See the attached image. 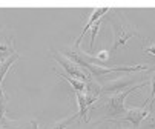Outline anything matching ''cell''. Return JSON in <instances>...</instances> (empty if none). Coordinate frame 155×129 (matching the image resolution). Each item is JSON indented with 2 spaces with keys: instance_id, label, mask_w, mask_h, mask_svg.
Instances as JSON below:
<instances>
[{
  "instance_id": "obj_1",
  "label": "cell",
  "mask_w": 155,
  "mask_h": 129,
  "mask_svg": "<svg viewBox=\"0 0 155 129\" xmlns=\"http://www.w3.org/2000/svg\"><path fill=\"white\" fill-rule=\"evenodd\" d=\"M49 54H51V57L60 64V66H61L66 72H68V75L75 77V78H80V80H83V81L87 78V74H86L81 68H78V64H77L75 61H72L69 57H66L64 54H61V52H58V51H54V49H51Z\"/></svg>"
},
{
  "instance_id": "obj_2",
  "label": "cell",
  "mask_w": 155,
  "mask_h": 129,
  "mask_svg": "<svg viewBox=\"0 0 155 129\" xmlns=\"http://www.w3.org/2000/svg\"><path fill=\"white\" fill-rule=\"evenodd\" d=\"M14 43H12V35L8 34L5 29L0 31V64L5 63L11 55H14Z\"/></svg>"
},
{
  "instance_id": "obj_3",
  "label": "cell",
  "mask_w": 155,
  "mask_h": 129,
  "mask_svg": "<svg viewBox=\"0 0 155 129\" xmlns=\"http://www.w3.org/2000/svg\"><path fill=\"white\" fill-rule=\"evenodd\" d=\"M38 124L35 120L32 121H25V120H9L5 117V114L2 115L0 120V129H37Z\"/></svg>"
},
{
  "instance_id": "obj_4",
  "label": "cell",
  "mask_w": 155,
  "mask_h": 129,
  "mask_svg": "<svg viewBox=\"0 0 155 129\" xmlns=\"http://www.w3.org/2000/svg\"><path fill=\"white\" fill-rule=\"evenodd\" d=\"M21 55H18V54H14V55H11L5 63H2L0 64V100H2V103L6 100V97H5V94H3V88H2V83H3V78H5V75H6V72L12 68V64H14V61L17 60V58H20Z\"/></svg>"
},
{
  "instance_id": "obj_5",
  "label": "cell",
  "mask_w": 155,
  "mask_h": 129,
  "mask_svg": "<svg viewBox=\"0 0 155 129\" xmlns=\"http://www.w3.org/2000/svg\"><path fill=\"white\" fill-rule=\"evenodd\" d=\"M78 115H72V117H66V118H61V120H57V121H54V123H49V124H46L43 129H68L74 121H75V118H77ZM38 129V127H37Z\"/></svg>"
},
{
  "instance_id": "obj_6",
  "label": "cell",
  "mask_w": 155,
  "mask_h": 129,
  "mask_svg": "<svg viewBox=\"0 0 155 129\" xmlns=\"http://www.w3.org/2000/svg\"><path fill=\"white\" fill-rule=\"evenodd\" d=\"M104 12H106V9H95V11H94V14H92V17L89 18V22H87V25L84 26V29L81 31V34H80V37L77 38V41H75V48H78V45H80V40L83 38V35H84V32H86L87 29H89V28H91V26H92V25L95 23V22H97V20H98V18H100V17H101V15L104 14Z\"/></svg>"
},
{
  "instance_id": "obj_7",
  "label": "cell",
  "mask_w": 155,
  "mask_h": 129,
  "mask_svg": "<svg viewBox=\"0 0 155 129\" xmlns=\"http://www.w3.org/2000/svg\"><path fill=\"white\" fill-rule=\"evenodd\" d=\"M57 75H58L61 80H66V81H68V83L72 86V88H74V91H75V92H83V91H84V88H86L84 81H83V80H80V78H75V77H71V75L66 77V75H61V74H58V72H57Z\"/></svg>"
},
{
  "instance_id": "obj_8",
  "label": "cell",
  "mask_w": 155,
  "mask_h": 129,
  "mask_svg": "<svg viewBox=\"0 0 155 129\" xmlns=\"http://www.w3.org/2000/svg\"><path fill=\"white\" fill-rule=\"evenodd\" d=\"M98 25H100V22L97 20L95 23H94V26H92V37H91V48L94 46V40H95V34H97V29H98Z\"/></svg>"
},
{
  "instance_id": "obj_9",
  "label": "cell",
  "mask_w": 155,
  "mask_h": 129,
  "mask_svg": "<svg viewBox=\"0 0 155 129\" xmlns=\"http://www.w3.org/2000/svg\"><path fill=\"white\" fill-rule=\"evenodd\" d=\"M5 114V108H3V104H2V108H0V120H2V115Z\"/></svg>"
},
{
  "instance_id": "obj_10",
  "label": "cell",
  "mask_w": 155,
  "mask_h": 129,
  "mask_svg": "<svg viewBox=\"0 0 155 129\" xmlns=\"http://www.w3.org/2000/svg\"><path fill=\"white\" fill-rule=\"evenodd\" d=\"M147 51H149V52H152V54H155V46H152V48H149Z\"/></svg>"
}]
</instances>
